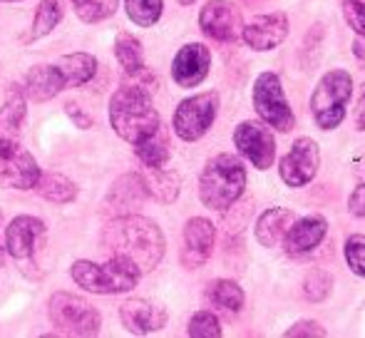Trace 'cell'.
<instances>
[{"mask_svg":"<svg viewBox=\"0 0 365 338\" xmlns=\"http://www.w3.org/2000/svg\"><path fill=\"white\" fill-rule=\"evenodd\" d=\"M105 244L115 256H125L140 271H152L164 256V234L154 222L122 214L105 229Z\"/></svg>","mask_w":365,"mask_h":338,"instance_id":"6da1fadb","label":"cell"},{"mask_svg":"<svg viewBox=\"0 0 365 338\" xmlns=\"http://www.w3.org/2000/svg\"><path fill=\"white\" fill-rule=\"evenodd\" d=\"M110 120L117 135L132 145L142 142L162 125L159 112L149 100V92L140 85H125L112 95Z\"/></svg>","mask_w":365,"mask_h":338,"instance_id":"7a4b0ae2","label":"cell"},{"mask_svg":"<svg viewBox=\"0 0 365 338\" xmlns=\"http://www.w3.org/2000/svg\"><path fill=\"white\" fill-rule=\"evenodd\" d=\"M244 187L246 169L239 157L219 155L204 167L202 179H199V197L209 209L224 212L244 194Z\"/></svg>","mask_w":365,"mask_h":338,"instance_id":"3957f363","label":"cell"},{"mask_svg":"<svg viewBox=\"0 0 365 338\" xmlns=\"http://www.w3.org/2000/svg\"><path fill=\"white\" fill-rule=\"evenodd\" d=\"M142 271L125 256H112L107 264H92V261H77L73 266V279L85 291L92 294H122L137 286Z\"/></svg>","mask_w":365,"mask_h":338,"instance_id":"277c9868","label":"cell"},{"mask_svg":"<svg viewBox=\"0 0 365 338\" xmlns=\"http://www.w3.org/2000/svg\"><path fill=\"white\" fill-rule=\"evenodd\" d=\"M353 95V78L346 70H331L311 95L313 120L321 130H336L346 120V107Z\"/></svg>","mask_w":365,"mask_h":338,"instance_id":"5b68a950","label":"cell"},{"mask_svg":"<svg viewBox=\"0 0 365 338\" xmlns=\"http://www.w3.org/2000/svg\"><path fill=\"white\" fill-rule=\"evenodd\" d=\"M50 319L63 334L70 336H95L102 326V319L95 306L77 299L73 294H55L48 304Z\"/></svg>","mask_w":365,"mask_h":338,"instance_id":"8992f818","label":"cell"},{"mask_svg":"<svg viewBox=\"0 0 365 338\" xmlns=\"http://www.w3.org/2000/svg\"><path fill=\"white\" fill-rule=\"evenodd\" d=\"M254 107L269 127L279 132L293 130V112L276 73H261L254 83Z\"/></svg>","mask_w":365,"mask_h":338,"instance_id":"52a82bcc","label":"cell"},{"mask_svg":"<svg viewBox=\"0 0 365 338\" xmlns=\"http://www.w3.org/2000/svg\"><path fill=\"white\" fill-rule=\"evenodd\" d=\"M219 112V95L217 92H202L189 100H184L174 112V132L184 142H194L207 135L214 125V117Z\"/></svg>","mask_w":365,"mask_h":338,"instance_id":"ba28073f","label":"cell"},{"mask_svg":"<svg viewBox=\"0 0 365 338\" xmlns=\"http://www.w3.org/2000/svg\"><path fill=\"white\" fill-rule=\"evenodd\" d=\"M40 179V167L18 140H0V187L33 189Z\"/></svg>","mask_w":365,"mask_h":338,"instance_id":"9c48e42d","label":"cell"},{"mask_svg":"<svg viewBox=\"0 0 365 338\" xmlns=\"http://www.w3.org/2000/svg\"><path fill=\"white\" fill-rule=\"evenodd\" d=\"M234 145L256 169H269L276 157V140L266 122H241L234 132Z\"/></svg>","mask_w":365,"mask_h":338,"instance_id":"30bf717a","label":"cell"},{"mask_svg":"<svg viewBox=\"0 0 365 338\" xmlns=\"http://www.w3.org/2000/svg\"><path fill=\"white\" fill-rule=\"evenodd\" d=\"M321 165V152L318 145L311 137H298L289 150V155L281 160V179H284L289 187H306L318 172Z\"/></svg>","mask_w":365,"mask_h":338,"instance_id":"8fae6325","label":"cell"},{"mask_svg":"<svg viewBox=\"0 0 365 338\" xmlns=\"http://www.w3.org/2000/svg\"><path fill=\"white\" fill-rule=\"evenodd\" d=\"M199 25L217 43H234L241 33V15L229 0H209L199 13Z\"/></svg>","mask_w":365,"mask_h":338,"instance_id":"7c38bea8","label":"cell"},{"mask_svg":"<svg viewBox=\"0 0 365 338\" xmlns=\"http://www.w3.org/2000/svg\"><path fill=\"white\" fill-rule=\"evenodd\" d=\"M241 35H244V43L249 45L251 50H274L279 48L281 43L289 35V18L284 13H269V15H259V18L251 20L246 28H241Z\"/></svg>","mask_w":365,"mask_h":338,"instance_id":"4fadbf2b","label":"cell"},{"mask_svg":"<svg viewBox=\"0 0 365 338\" xmlns=\"http://www.w3.org/2000/svg\"><path fill=\"white\" fill-rule=\"evenodd\" d=\"M45 242V224L35 217H18L5 229V249L18 261L30 259Z\"/></svg>","mask_w":365,"mask_h":338,"instance_id":"5bb4252c","label":"cell"},{"mask_svg":"<svg viewBox=\"0 0 365 338\" xmlns=\"http://www.w3.org/2000/svg\"><path fill=\"white\" fill-rule=\"evenodd\" d=\"M214 224L204 217H194L184 227V249H182V264L189 269H197V266L207 264V259L212 256L214 249Z\"/></svg>","mask_w":365,"mask_h":338,"instance_id":"9a60e30c","label":"cell"},{"mask_svg":"<svg viewBox=\"0 0 365 338\" xmlns=\"http://www.w3.org/2000/svg\"><path fill=\"white\" fill-rule=\"evenodd\" d=\"M212 53L202 43L184 45L172 63V78L179 87H197L209 75Z\"/></svg>","mask_w":365,"mask_h":338,"instance_id":"2e32d148","label":"cell"},{"mask_svg":"<svg viewBox=\"0 0 365 338\" xmlns=\"http://www.w3.org/2000/svg\"><path fill=\"white\" fill-rule=\"evenodd\" d=\"M120 319L125 324V329L135 336H145L152 331H159L167 324V314L159 306L149 304L145 299H130L122 304L120 309Z\"/></svg>","mask_w":365,"mask_h":338,"instance_id":"e0dca14e","label":"cell"},{"mask_svg":"<svg viewBox=\"0 0 365 338\" xmlns=\"http://www.w3.org/2000/svg\"><path fill=\"white\" fill-rule=\"evenodd\" d=\"M326 232H328V222L323 217H318V214L303 217L289 227V232H286V237H284V249L293 256L313 252V249L323 242Z\"/></svg>","mask_w":365,"mask_h":338,"instance_id":"ac0fdd59","label":"cell"},{"mask_svg":"<svg viewBox=\"0 0 365 338\" xmlns=\"http://www.w3.org/2000/svg\"><path fill=\"white\" fill-rule=\"evenodd\" d=\"M147 199V184L145 177L140 174H125L122 179H117L115 187L107 194V209L112 214H130L132 209L142 207V202Z\"/></svg>","mask_w":365,"mask_h":338,"instance_id":"d6986e66","label":"cell"},{"mask_svg":"<svg viewBox=\"0 0 365 338\" xmlns=\"http://www.w3.org/2000/svg\"><path fill=\"white\" fill-rule=\"evenodd\" d=\"M65 90V80L60 75L58 65H38L28 73L25 78V92L33 97L35 102L53 100L55 95Z\"/></svg>","mask_w":365,"mask_h":338,"instance_id":"ffe728a7","label":"cell"},{"mask_svg":"<svg viewBox=\"0 0 365 338\" xmlns=\"http://www.w3.org/2000/svg\"><path fill=\"white\" fill-rule=\"evenodd\" d=\"M293 224V212L284 207H271L269 212H264L256 222V239L261 247H276L279 242H284L286 232Z\"/></svg>","mask_w":365,"mask_h":338,"instance_id":"44dd1931","label":"cell"},{"mask_svg":"<svg viewBox=\"0 0 365 338\" xmlns=\"http://www.w3.org/2000/svg\"><path fill=\"white\" fill-rule=\"evenodd\" d=\"M58 70L65 80V87H80L95 78L97 60L87 53H73V55H65V58L60 60Z\"/></svg>","mask_w":365,"mask_h":338,"instance_id":"7402d4cb","label":"cell"},{"mask_svg":"<svg viewBox=\"0 0 365 338\" xmlns=\"http://www.w3.org/2000/svg\"><path fill=\"white\" fill-rule=\"evenodd\" d=\"M135 152H137V157L142 160V165L149 167V169H159V167L167 165V160H169V140H167V132H164V127L159 125L157 132H152V135L145 137L142 142H137Z\"/></svg>","mask_w":365,"mask_h":338,"instance_id":"603a6c76","label":"cell"},{"mask_svg":"<svg viewBox=\"0 0 365 338\" xmlns=\"http://www.w3.org/2000/svg\"><path fill=\"white\" fill-rule=\"evenodd\" d=\"M35 187H38L40 197L53 204H68L77 197V187L68 177H63V174H45V177L40 174Z\"/></svg>","mask_w":365,"mask_h":338,"instance_id":"cb8c5ba5","label":"cell"},{"mask_svg":"<svg viewBox=\"0 0 365 338\" xmlns=\"http://www.w3.org/2000/svg\"><path fill=\"white\" fill-rule=\"evenodd\" d=\"M23 120H25L23 95L20 92H10L8 102L0 110V140H18Z\"/></svg>","mask_w":365,"mask_h":338,"instance_id":"d4e9b609","label":"cell"},{"mask_svg":"<svg viewBox=\"0 0 365 338\" xmlns=\"http://www.w3.org/2000/svg\"><path fill=\"white\" fill-rule=\"evenodd\" d=\"M60 20H63V0H43L38 5V10H35L33 28H30V35L25 38V43L53 33V28H58Z\"/></svg>","mask_w":365,"mask_h":338,"instance_id":"484cf974","label":"cell"},{"mask_svg":"<svg viewBox=\"0 0 365 338\" xmlns=\"http://www.w3.org/2000/svg\"><path fill=\"white\" fill-rule=\"evenodd\" d=\"M115 55L120 60V65L125 68L127 75H137L145 70L142 63V43L130 33H120L115 40Z\"/></svg>","mask_w":365,"mask_h":338,"instance_id":"4316f807","label":"cell"},{"mask_svg":"<svg viewBox=\"0 0 365 338\" xmlns=\"http://www.w3.org/2000/svg\"><path fill=\"white\" fill-rule=\"evenodd\" d=\"M207 296L214 306H219L224 311H234V314L244 306V291H241L239 284H234L229 279H217L214 284H209Z\"/></svg>","mask_w":365,"mask_h":338,"instance_id":"83f0119b","label":"cell"},{"mask_svg":"<svg viewBox=\"0 0 365 338\" xmlns=\"http://www.w3.org/2000/svg\"><path fill=\"white\" fill-rule=\"evenodd\" d=\"M147 194H154L162 204H172L179 194V174L177 172H164L162 167L152 169V174L145 179Z\"/></svg>","mask_w":365,"mask_h":338,"instance_id":"f1b7e54d","label":"cell"},{"mask_svg":"<svg viewBox=\"0 0 365 338\" xmlns=\"http://www.w3.org/2000/svg\"><path fill=\"white\" fill-rule=\"evenodd\" d=\"M77 13V18L85 23H100V20L115 15L120 0H70Z\"/></svg>","mask_w":365,"mask_h":338,"instance_id":"f546056e","label":"cell"},{"mask_svg":"<svg viewBox=\"0 0 365 338\" xmlns=\"http://www.w3.org/2000/svg\"><path fill=\"white\" fill-rule=\"evenodd\" d=\"M125 8L132 23L142 25V28H152L162 15L164 0H125Z\"/></svg>","mask_w":365,"mask_h":338,"instance_id":"4dcf8cb0","label":"cell"},{"mask_svg":"<svg viewBox=\"0 0 365 338\" xmlns=\"http://www.w3.org/2000/svg\"><path fill=\"white\" fill-rule=\"evenodd\" d=\"M331 286H333V279H331V274L328 271H323V269H313V271H308V276H306V281H303V291H306V296L311 301H323L328 294H331Z\"/></svg>","mask_w":365,"mask_h":338,"instance_id":"1f68e13d","label":"cell"},{"mask_svg":"<svg viewBox=\"0 0 365 338\" xmlns=\"http://www.w3.org/2000/svg\"><path fill=\"white\" fill-rule=\"evenodd\" d=\"M189 336L194 338H219L221 336V324L214 314L209 311H199L189 321Z\"/></svg>","mask_w":365,"mask_h":338,"instance_id":"d6a6232c","label":"cell"},{"mask_svg":"<svg viewBox=\"0 0 365 338\" xmlns=\"http://www.w3.org/2000/svg\"><path fill=\"white\" fill-rule=\"evenodd\" d=\"M346 261L353 274L365 279V237L363 234H353L346 242Z\"/></svg>","mask_w":365,"mask_h":338,"instance_id":"836d02e7","label":"cell"},{"mask_svg":"<svg viewBox=\"0 0 365 338\" xmlns=\"http://www.w3.org/2000/svg\"><path fill=\"white\" fill-rule=\"evenodd\" d=\"M343 15L348 25L365 38V0H343Z\"/></svg>","mask_w":365,"mask_h":338,"instance_id":"e575fe53","label":"cell"},{"mask_svg":"<svg viewBox=\"0 0 365 338\" xmlns=\"http://www.w3.org/2000/svg\"><path fill=\"white\" fill-rule=\"evenodd\" d=\"M286 336H316V338H323L326 336V331L321 329V326L316 324V321H298V324H293L289 331H286Z\"/></svg>","mask_w":365,"mask_h":338,"instance_id":"d590c367","label":"cell"},{"mask_svg":"<svg viewBox=\"0 0 365 338\" xmlns=\"http://www.w3.org/2000/svg\"><path fill=\"white\" fill-rule=\"evenodd\" d=\"M348 209H351L353 217H365V182L358 184L351 192V199H348Z\"/></svg>","mask_w":365,"mask_h":338,"instance_id":"8d00e7d4","label":"cell"},{"mask_svg":"<svg viewBox=\"0 0 365 338\" xmlns=\"http://www.w3.org/2000/svg\"><path fill=\"white\" fill-rule=\"evenodd\" d=\"M356 127L358 130H365V90L358 100V107H356Z\"/></svg>","mask_w":365,"mask_h":338,"instance_id":"74e56055","label":"cell"},{"mask_svg":"<svg viewBox=\"0 0 365 338\" xmlns=\"http://www.w3.org/2000/svg\"><path fill=\"white\" fill-rule=\"evenodd\" d=\"M353 55H356V60L365 68V38H363V35L356 40V43H353Z\"/></svg>","mask_w":365,"mask_h":338,"instance_id":"f35d334b","label":"cell"},{"mask_svg":"<svg viewBox=\"0 0 365 338\" xmlns=\"http://www.w3.org/2000/svg\"><path fill=\"white\" fill-rule=\"evenodd\" d=\"M0 264H3V212H0Z\"/></svg>","mask_w":365,"mask_h":338,"instance_id":"ab89813d","label":"cell"},{"mask_svg":"<svg viewBox=\"0 0 365 338\" xmlns=\"http://www.w3.org/2000/svg\"><path fill=\"white\" fill-rule=\"evenodd\" d=\"M179 3H182V5H192L194 0H179Z\"/></svg>","mask_w":365,"mask_h":338,"instance_id":"60d3db41","label":"cell"},{"mask_svg":"<svg viewBox=\"0 0 365 338\" xmlns=\"http://www.w3.org/2000/svg\"><path fill=\"white\" fill-rule=\"evenodd\" d=\"M8 3H13V0H8Z\"/></svg>","mask_w":365,"mask_h":338,"instance_id":"b9f144b4","label":"cell"}]
</instances>
